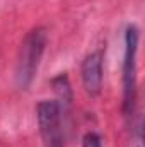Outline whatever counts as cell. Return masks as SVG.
I'll list each match as a JSON object with an SVG mask.
<instances>
[{
    "mask_svg": "<svg viewBox=\"0 0 145 147\" xmlns=\"http://www.w3.org/2000/svg\"><path fill=\"white\" fill-rule=\"evenodd\" d=\"M53 87H55L60 101H63L65 105L72 103V89H70V82H68L67 74H60L58 77H55L53 79Z\"/></svg>",
    "mask_w": 145,
    "mask_h": 147,
    "instance_id": "5b68a950",
    "label": "cell"
},
{
    "mask_svg": "<svg viewBox=\"0 0 145 147\" xmlns=\"http://www.w3.org/2000/svg\"><path fill=\"white\" fill-rule=\"evenodd\" d=\"M82 84L89 96H97L103 87V51L89 53L80 67Z\"/></svg>",
    "mask_w": 145,
    "mask_h": 147,
    "instance_id": "277c9868",
    "label": "cell"
},
{
    "mask_svg": "<svg viewBox=\"0 0 145 147\" xmlns=\"http://www.w3.org/2000/svg\"><path fill=\"white\" fill-rule=\"evenodd\" d=\"M82 147H103L101 146V139H99V135L94 134V132L85 134L84 139H82Z\"/></svg>",
    "mask_w": 145,
    "mask_h": 147,
    "instance_id": "8992f818",
    "label": "cell"
},
{
    "mask_svg": "<svg viewBox=\"0 0 145 147\" xmlns=\"http://www.w3.org/2000/svg\"><path fill=\"white\" fill-rule=\"evenodd\" d=\"M138 39L140 33L135 24L128 26L125 31V55H123V113L132 118L137 108V86H138Z\"/></svg>",
    "mask_w": 145,
    "mask_h": 147,
    "instance_id": "7a4b0ae2",
    "label": "cell"
},
{
    "mask_svg": "<svg viewBox=\"0 0 145 147\" xmlns=\"http://www.w3.org/2000/svg\"><path fill=\"white\" fill-rule=\"evenodd\" d=\"M46 41L48 34L44 28H34L24 38L15 67V82L21 89H28L33 84L46 48Z\"/></svg>",
    "mask_w": 145,
    "mask_h": 147,
    "instance_id": "6da1fadb",
    "label": "cell"
},
{
    "mask_svg": "<svg viewBox=\"0 0 145 147\" xmlns=\"http://www.w3.org/2000/svg\"><path fill=\"white\" fill-rule=\"evenodd\" d=\"M38 127L44 147H63V130H62V110L60 103L53 99L39 101L36 108Z\"/></svg>",
    "mask_w": 145,
    "mask_h": 147,
    "instance_id": "3957f363",
    "label": "cell"
}]
</instances>
